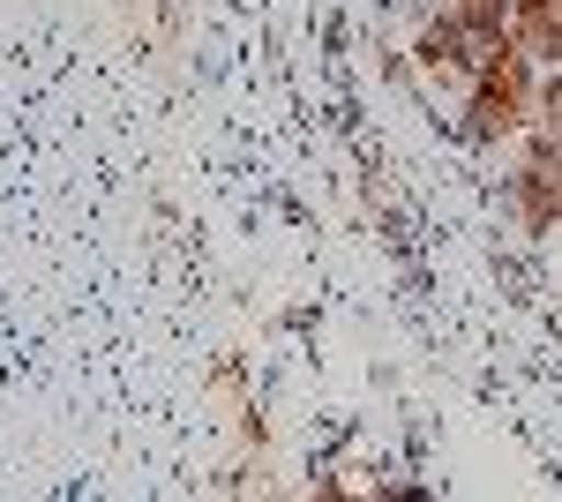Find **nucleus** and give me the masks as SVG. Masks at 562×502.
<instances>
[{
    "label": "nucleus",
    "mask_w": 562,
    "mask_h": 502,
    "mask_svg": "<svg viewBox=\"0 0 562 502\" xmlns=\"http://www.w3.org/2000/svg\"><path fill=\"white\" fill-rule=\"evenodd\" d=\"M450 8L465 15V31H473L480 45H487V38H503V31H510V0H450Z\"/></svg>",
    "instance_id": "obj_4"
},
{
    "label": "nucleus",
    "mask_w": 562,
    "mask_h": 502,
    "mask_svg": "<svg viewBox=\"0 0 562 502\" xmlns=\"http://www.w3.org/2000/svg\"><path fill=\"white\" fill-rule=\"evenodd\" d=\"M413 60H420V76H435V83L465 90L473 83V60H480V38L465 31V15L442 0V15H435L428 31H420V45H413Z\"/></svg>",
    "instance_id": "obj_3"
},
{
    "label": "nucleus",
    "mask_w": 562,
    "mask_h": 502,
    "mask_svg": "<svg viewBox=\"0 0 562 502\" xmlns=\"http://www.w3.org/2000/svg\"><path fill=\"white\" fill-rule=\"evenodd\" d=\"M525 166L510 180V203H518L525 233H555L562 225V135L555 127H525Z\"/></svg>",
    "instance_id": "obj_2"
},
{
    "label": "nucleus",
    "mask_w": 562,
    "mask_h": 502,
    "mask_svg": "<svg viewBox=\"0 0 562 502\" xmlns=\"http://www.w3.org/2000/svg\"><path fill=\"white\" fill-rule=\"evenodd\" d=\"M532 98H540V60L510 31L480 45L473 83H465V127H473V143H510V135H525L532 127Z\"/></svg>",
    "instance_id": "obj_1"
}]
</instances>
